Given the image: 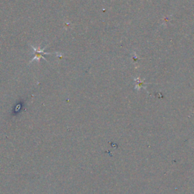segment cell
I'll return each instance as SVG.
<instances>
[{
	"instance_id": "1",
	"label": "cell",
	"mask_w": 194,
	"mask_h": 194,
	"mask_svg": "<svg viewBox=\"0 0 194 194\" xmlns=\"http://www.w3.org/2000/svg\"><path fill=\"white\" fill-rule=\"evenodd\" d=\"M33 49H34V50L35 51V56H34V58H33L32 61L31 62H33L34 60H39L40 58H43L44 59H46V58L42 56V53H45V54H47V55L50 54V53L44 52V49H40V48L36 49L35 48V47H33Z\"/></svg>"
}]
</instances>
